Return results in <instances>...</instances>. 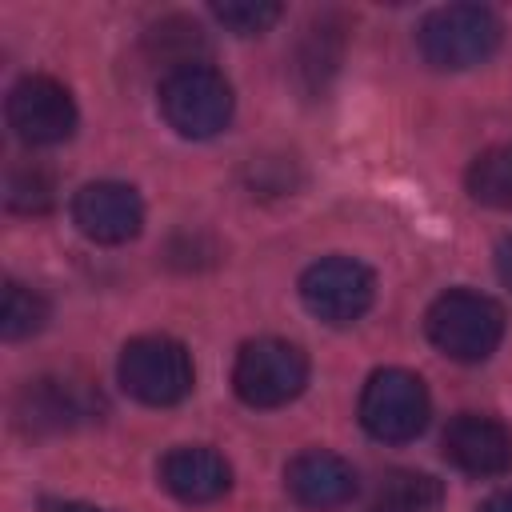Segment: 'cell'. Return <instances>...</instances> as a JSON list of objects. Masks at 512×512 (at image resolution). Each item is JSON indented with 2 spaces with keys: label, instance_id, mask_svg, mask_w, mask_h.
Listing matches in <instances>:
<instances>
[{
  "label": "cell",
  "instance_id": "obj_1",
  "mask_svg": "<svg viewBox=\"0 0 512 512\" xmlns=\"http://www.w3.org/2000/svg\"><path fill=\"white\" fill-rule=\"evenodd\" d=\"M504 40V24L484 4H444L416 28L420 56L440 72H464L484 64Z\"/></svg>",
  "mask_w": 512,
  "mask_h": 512
},
{
  "label": "cell",
  "instance_id": "obj_2",
  "mask_svg": "<svg viewBox=\"0 0 512 512\" xmlns=\"http://www.w3.org/2000/svg\"><path fill=\"white\" fill-rule=\"evenodd\" d=\"M424 332L448 360L480 364L504 340V308L484 292L452 288L432 300L424 316Z\"/></svg>",
  "mask_w": 512,
  "mask_h": 512
},
{
  "label": "cell",
  "instance_id": "obj_3",
  "mask_svg": "<svg viewBox=\"0 0 512 512\" xmlns=\"http://www.w3.org/2000/svg\"><path fill=\"white\" fill-rule=\"evenodd\" d=\"M120 388L148 404V408H172L192 392V356L180 340L172 336H136L124 344L120 364H116Z\"/></svg>",
  "mask_w": 512,
  "mask_h": 512
},
{
  "label": "cell",
  "instance_id": "obj_4",
  "mask_svg": "<svg viewBox=\"0 0 512 512\" xmlns=\"http://www.w3.org/2000/svg\"><path fill=\"white\" fill-rule=\"evenodd\" d=\"M160 112L180 136L208 140L232 120V84L208 64L176 68L160 80Z\"/></svg>",
  "mask_w": 512,
  "mask_h": 512
},
{
  "label": "cell",
  "instance_id": "obj_5",
  "mask_svg": "<svg viewBox=\"0 0 512 512\" xmlns=\"http://www.w3.org/2000/svg\"><path fill=\"white\" fill-rule=\"evenodd\" d=\"M428 412H432L428 388L408 368H380L368 376L360 392V424L368 428V436L384 444L416 440L428 424Z\"/></svg>",
  "mask_w": 512,
  "mask_h": 512
},
{
  "label": "cell",
  "instance_id": "obj_6",
  "mask_svg": "<svg viewBox=\"0 0 512 512\" xmlns=\"http://www.w3.org/2000/svg\"><path fill=\"white\" fill-rule=\"evenodd\" d=\"M308 384V356L276 336L248 340L232 368V388L252 408H280L296 400Z\"/></svg>",
  "mask_w": 512,
  "mask_h": 512
},
{
  "label": "cell",
  "instance_id": "obj_7",
  "mask_svg": "<svg viewBox=\"0 0 512 512\" xmlns=\"http://www.w3.org/2000/svg\"><path fill=\"white\" fill-rule=\"evenodd\" d=\"M376 296L372 272L352 256H324L300 276V300L304 308L324 324H356Z\"/></svg>",
  "mask_w": 512,
  "mask_h": 512
},
{
  "label": "cell",
  "instance_id": "obj_8",
  "mask_svg": "<svg viewBox=\"0 0 512 512\" xmlns=\"http://www.w3.org/2000/svg\"><path fill=\"white\" fill-rule=\"evenodd\" d=\"M8 124L32 148L60 144L76 128V100L52 76H24L8 92Z\"/></svg>",
  "mask_w": 512,
  "mask_h": 512
},
{
  "label": "cell",
  "instance_id": "obj_9",
  "mask_svg": "<svg viewBox=\"0 0 512 512\" xmlns=\"http://www.w3.org/2000/svg\"><path fill=\"white\" fill-rule=\"evenodd\" d=\"M100 412V392L68 380V376H40L28 380L16 396V424L24 432H64Z\"/></svg>",
  "mask_w": 512,
  "mask_h": 512
},
{
  "label": "cell",
  "instance_id": "obj_10",
  "mask_svg": "<svg viewBox=\"0 0 512 512\" xmlns=\"http://www.w3.org/2000/svg\"><path fill=\"white\" fill-rule=\"evenodd\" d=\"M72 224L96 244H124L140 232L144 204L136 188L120 180H96L72 196Z\"/></svg>",
  "mask_w": 512,
  "mask_h": 512
},
{
  "label": "cell",
  "instance_id": "obj_11",
  "mask_svg": "<svg viewBox=\"0 0 512 512\" xmlns=\"http://www.w3.org/2000/svg\"><path fill=\"white\" fill-rule=\"evenodd\" d=\"M444 460L468 476H504L512 468V428L480 416V412H460L444 428Z\"/></svg>",
  "mask_w": 512,
  "mask_h": 512
},
{
  "label": "cell",
  "instance_id": "obj_12",
  "mask_svg": "<svg viewBox=\"0 0 512 512\" xmlns=\"http://www.w3.org/2000/svg\"><path fill=\"white\" fill-rule=\"evenodd\" d=\"M284 488L292 492L296 504L304 508H340L356 496V468L324 448H308L288 460L284 468Z\"/></svg>",
  "mask_w": 512,
  "mask_h": 512
},
{
  "label": "cell",
  "instance_id": "obj_13",
  "mask_svg": "<svg viewBox=\"0 0 512 512\" xmlns=\"http://www.w3.org/2000/svg\"><path fill=\"white\" fill-rule=\"evenodd\" d=\"M160 484L184 504H212L232 488V468L216 448L184 444L160 460Z\"/></svg>",
  "mask_w": 512,
  "mask_h": 512
},
{
  "label": "cell",
  "instance_id": "obj_14",
  "mask_svg": "<svg viewBox=\"0 0 512 512\" xmlns=\"http://www.w3.org/2000/svg\"><path fill=\"white\" fill-rule=\"evenodd\" d=\"M344 24L336 16H320L316 24H308V32L296 44L292 56V72L300 80L304 92H324L328 80L336 76L340 60H344Z\"/></svg>",
  "mask_w": 512,
  "mask_h": 512
},
{
  "label": "cell",
  "instance_id": "obj_15",
  "mask_svg": "<svg viewBox=\"0 0 512 512\" xmlns=\"http://www.w3.org/2000/svg\"><path fill=\"white\" fill-rule=\"evenodd\" d=\"M144 52H148V60L164 64L168 72H176V68L204 64L200 56L208 52V40H204V32H200L196 20H188V16H164V20H156L144 32Z\"/></svg>",
  "mask_w": 512,
  "mask_h": 512
},
{
  "label": "cell",
  "instance_id": "obj_16",
  "mask_svg": "<svg viewBox=\"0 0 512 512\" xmlns=\"http://www.w3.org/2000/svg\"><path fill=\"white\" fill-rule=\"evenodd\" d=\"M444 504V484L428 472H388L368 504V512H440Z\"/></svg>",
  "mask_w": 512,
  "mask_h": 512
},
{
  "label": "cell",
  "instance_id": "obj_17",
  "mask_svg": "<svg viewBox=\"0 0 512 512\" xmlns=\"http://www.w3.org/2000/svg\"><path fill=\"white\" fill-rule=\"evenodd\" d=\"M464 188H468V196H472L476 204L512 212V144L484 148V152L468 164Z\"/></svg>",
  "mask_w": 512,
  "mask_h": 512
},
{
  "label": "cell",
  "instance_id": "obj_18",
  "mask_svg": "<svg viewBox=\"0 0 512 512\" xmlns=\"http://www.w3.org/2000/svg\"><path fill=\"white\" fill-rule=\"evenodd\" d=\"M44 324H48V300L36 288H24V284L8 280L4 292H0V332H4V340L36 336Z\"/></svg>",
  "mask_w": 512,
  "mask_h": 512
},
{
  "label": "cell",
  "instance_id": "obj_19",
  "mask_svg": "<svg viewBox=\"0 0 512 512\" xmlns=\"http://www.w3.org/2000/svg\"><path fill=\"white\" fill-rule=\"evenodd\" d=\"M4 200L12 212H28V216H40L56 204V180L48 168L40 164H16L8 172V184H4Z\"/></svg>",
  "mask_w": 512,
  "mask_h": 512
},
{
  "label": "cell",
  "instance_id": "obj_20",
  "mask_svg": "<svg viewBox=\"0 0 512 512\" xmlns=\"http://www.w3.org/2000/svg\"><path fill=\"white\" fill-rule=\"evenodd\" d=\"M280 4H272V0H228V4H212V16L228 28V32H236V36H260V32H268L276 20H280Z\"/></svg>",
  "mask_w": 512,
  "mask_h": 512
},
{
  "label": "cell",
  "instance_id": "obj_21",
  "mask_svg": "<svg viewBox=\"0 0 512 512\" xmlns=\"http://www.w3.org/2000/svg\"><path fill=\"white\" fill-rule=\"evenodd\" d=\"M496 272H500V280L512 288V236H504L500 248H496Z\"/></svg>",
  "mask_w": 512,
  "mask_h": 512
},
{
  "label": "cell",
  "instance_id": "obj_22",
  "mask_svg": "<svg viewBox=\"0 0 512 512\" xmlns=\"http://www.w3.org/2000/svg\"><path fill=\"white\" fill-rule=\"evenodd\" d=\"M480 512H512V492H496L480 504Z\"/></svg>",
  "mask_w": 512,
  "mask_h": 512
},
{
  "label": "cell",
  "instance_id": "obj_23",
  "mask_svg": "<svg viewBox=\"0 0 512 512\" xmlns=\"http://www.w3.org/2000/svg\"><path fill=\"white\" fill-rule=\"evenodd\" d=\"M44 508H48V512H100V508L76 504V500H44Z\"/></svg>",
  "mask_w": 512,
  "mask_h": 512
}]
</instances>
